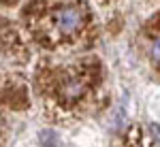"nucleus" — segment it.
<instances>
[{
  "label": "nucleus",
  "mask_w": 160,
  "mask_h": 147,
  "mask_svg": "<svg viewBox=\"0 0 160 147\" xmlns=\"http://www.w3.org/2000/svg\"><path fill=\"white\" fill-rule=\"evenodd\" d=\"M92 86V71L83 68V71H66L58 77L56 81V98L58 105L64 109H73L75 105L88 94V90Z\"/></svg>",
  "instance_id": "obj_1"
},
{
  "label": "nucleus",
  "mask_w": 160,
  "mask_h": 147,
  "mask_svg": "<svg viewBox=\"0 0 160 147\" xmlns=\"http://www.w3.org/2000/svg\"><path fill=\"white\" fill-rule=\"evenodd\" d=\"M86 7L83 4H62L53 9L49 17L51 34L56 38H75L86 28Z\"/></svg>",
  "instance_id": "obj_2"
},
{
  "label": "nucleus",
  "mask_w": 160,
  "mask_h": 147,
  "mask_svg": "<svg viewBox=\"0 0 160 147\" xmlns=\"http://www.w3.org/2000/svg\"><path fill=\"white\" fill-rule=\"evenodd\" d=\"M41 141H43V145H45V147H53V141H56V136H53V132L45 130V132H41Z\"/></svg>",
  "instance_id": "obj_3"
},
{
  "label": "nucleus",
  "mask_w": 160,
  "mask_h": 147,
  "mask_svg": "<svg viewBox=\"0 0 160 147\" xmlns=\"http://www.w3.org/2000/svg\"><path fill=\"white\" fill-rule=\"evenodd\" d=\"M152 60L156 62V64H160V37H156V41H154V47H152Z\"/></svg>",
  "instance_id": "obj_4"
},
{
  "label": "nucleus",
  "mask_w": 160,
  "mask_h": 147,
  "mask_svg": "<svg viewBox=\"0 0 160 147\" xmlns=\"http://www.w3.org/2000/svg\"><path fill=\"white\" fill-rule=\"evenodd\" d=\"M149 128H152V132H154V136L160 141V128H158V124H149Z\"/></svg>",
  "instance_id": "obj_5"
}]
</instances>
